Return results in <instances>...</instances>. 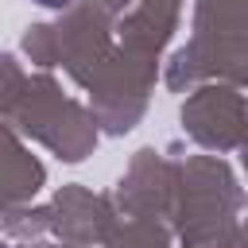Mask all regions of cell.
I'll list each match as a JSON object with an SVG mask.
<instances>
[{
  "instance_id": "obj_1",
  "label": "cell",
  "mask_w": 248,
  "mask_h": 248,
  "mask_svg": "<svg viewBox=\"0 0 248 248\" xmlns=\"http://www.w3.org/2000/svg\"><path fill=\"white\" fill-rule=\"evenodd\" d=\"M35 4H43V8H66L70 0H35Z\"/></svg>"
}]
</instances>
